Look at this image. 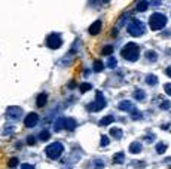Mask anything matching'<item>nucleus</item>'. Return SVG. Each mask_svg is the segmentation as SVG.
<instances>
[{"instance_id": "obj_1", "label": "nucleus", "mask_w": 171, "mask_h": 169, "mask_svg": "<svg viewBox=\"0 0 171 169\" xmlns=\"http://www.w3.org/2000/svg\"><path fill=\"white\" fill-rule=\"evenodd\" d=\"M121 55L127 59V61H137L140 56V48L135 43H127L124 46V49L121 51Z\"/></svg>"}, {"instance_id": "obj_2", "label": "nucleus", "mask_w": 171, "mask_h": 169, "mask_svg": "<svg viewBox=\"0 0 171 169\" xmlns=\"http://www.w3.org/2000/svg\"><path fill=\"white\" fill-rule=\"evenodd\" d=\"M149 25L153 31H158V30H162L165 25H167V17L161 12H155L150 15L149 18Z\"/></svg>"}, {"instance_id": "obj_3", "label": "nucleus", "mask_w": 171, "mask_h": 169, "mask_svg": "<svg viewBox=\"0 0 171 169\" xmlns=\"http://www.w3.org/2000/svg\"><path fill=\"white\" fill-rule=\"evenodd\" d=\"M127 30L134 37H140V36H143L146 33V27H144V24L140 20H131L128 27H127Z\"/></svg>"}, {"instance_id": "obj_4", "label": "nucleus", "mask_w": 171, "mask_h": 169, "mask_svg": "<svg viewBox=\"0 0 171 169\" xmlns=\"http://www.w3.org/2000/svg\"><path fill=\"white\" fill-rule=\"evenodd\" d=\"M63 151H64V147H63L61 142H52L51 145H48V147L45 148L46 156H48L49 159H52V160L60 159L61 154H63Z\"/></svg>"}, {"instance_id": "obj_5", "label": "nucleus", "mask_w": 171, "mask_h": 169, "mask_svg": "<svg viewBox=\"0 0 171 169\" xmlns=\"http://www.w3.org/2000/svg\"><path fill=\"white\" fill-rule=\"evenodd\" d=\"M61 45H63V39H61V36L58 33H52V34H49L46 37V46L48 48L58 49V48H61Z\"/></svg>"}, {"instance_id": "obj_6", "label": "nucleus", "mask_w": 171, "mask_h": 169, "mask_svg": "<svg viewBox=\"0 0 171 169\" xmlns=\"http://www.w3.org/2000/svg\"><path fill=\"white\" fill-rule=\"evenodd\" d=\"M106 104H107V101H106V98L103 97V94H101V92H97L95 101L91 104L90 110H92V111H100V110H103V108L106 107Z\"/></svg>"}, {"instance_id": "obj_7", "label": "nucleus", "mask_w": 171, "mask_h": 169, "mask_svg": "<svg viewBox=\"0 0 171 169\" xmlns=\"http://www.w3.org/2000/svg\"><path fill=\"white\" fill-rule=\"evenodd\" d=\"M8 116L14 120H18L23 117V108L21 107H17V105H12L8 108Z\"/></svg>"}, {"instance_id": "obj_8", "label": "nucleus", "mask_w": 171, "mask_h": 169, "mask_svg": "<svg viewBox=\"0 0 171 169\" xmlns=\"http://www.w3.org/2000/svg\"><path fill=\"white\" fill-rule=\"evenodd\" d=\"M37 122H39V116H37L36 113H30V114H27V117H24V125H25L27 128L36 126Z\"/></svg>"}, {"instance_id": "obj_9", "label": "nucleus", "mask_w": 171, "mask_h": 169, "mask_svg": "<svg viewBox=\"0 0 171 169\" xmlns=\"http://www.w3.org/2000/svg\"><path fill=\"white\" fill-rule=\"evenodd\" d=\"M118 107H119V110H122V111H130V113L135 111V107H134V104H132L131 101H121Z\"/></svg>"}, {"instance_id": "obj_10", "label": "nucleus", "mask_w": 171, "mask_h": 169, "mask_svg": "<svg viewBox=\"0 0 171 169\" xmlns=\"http://www.w3.org/2000/svg\"><path fill=\"white\" fill-rule=\"evenodd\" d=\"M101 27H103L101 21H95V22H92V25L90 27V34H92V36H97V34L101 31Z\"/></svg>"}, {"instance_id": "obj_11", "label": "nucleus", "mask_w": 171, "mask_h": 169, "mask_svg": "<svg viewBox=\"0 0 171 169\" xmlns=\"http://www.w3.org/2000/svg\"><path fill=\"white\" fill-rule=\"evenodd\" d=\"M54 129L58 132V131H63L65 129V117H58L54 123Z\"/></svg>"}, {"instance_id": "obj_12", "label": "nucleus", "mask_w": 171, "mask_h": 169, "mask_svg": "<svg viewBox=\"0 0 171 169\" xmlns=\"http://www.w3.org/2000/svg\"><path fill=\"white\" fill-rule=\"evenodd\" d=\"M76 126H77V122H76L74 119H71V117L65 119V129H67V131H74Z\"/></svg>"}, {"instance_id": "obj_13", "label": "nucleus", "mask_w": 171, "mask_h": 169, "mask_svg": "<svg viewBox=\"0 0 171 169\" xmlns=\"http://www.w3.org/2000/svg\"><path fill=\"white\" fill-rule=\"evenodd\" d=\"M147 8H149V2H147V0H140L137 8H135V11L137 12H144V11H147Z\"/></svg>"}, {"instance_id": "obj_14", "label": "nucleus", "mask_w": 171, "mask_h": 169, "mask_svg": "<svg viewBox=\"0 0 171 169\" xmlns=\"http://www.w3.org/2000/svg\"><path fill=\"white\" fill-rule=\"evenodd\" d=\"M46 101H48V95L46 94H39V97L36 100V104H37V107H45Z\"/></svg>"}, {"instance_id": "obj_15", "label": "nucleus", "mask_w": 171, "mask_h": 169, "mask_svg": "<svg viewBox=\"0 0 171 169\" xmlns=\"http://www.w3.org/2000/svg\"><path fill=\"white\" fill-rule=\"evenodd\" d=\"M130 151H131L132 154L140 153V151H141V144H140V141H134V142L130 145Z\"/></svg>"}, {"instance_id": "obj_16", "label": "nucleus", "mask_w": 171, "mask_h": 169, "mask_svg": "<svg viewBox=\"0 0 171 169\" xmlns=\"http://www.w3.org/2000/svg\"><path fill=\"white\" fill-rule=\"evenodd\" d=\"M110 135L116 139H121L122 138V129L121 128H112L110 129Z\"/></svg>"}, {"instance_id": "obj_17", "label": "nucleus", "mask_w": 171, "mask_h": 169, "mask_svg": "<svg viewBox=\"0 0 171 169\" xmlns=\"http://www.w3.org/2000/svg\"><path fill=\"white\" fill-rule=\"evenodd\" d=\"M146 83L150 84V86H155V84L158 83V77L155 74H149V76H146Z\"/></svg>"}, {"instance_id": "obj_18", "label": "nucleus", "mask_w": 171, "mask_h": 169, "mask_svg": "<svg viewBox=\"0 0 171 169\" xmlns=\"http://www.w3.org/2000/svg\"><path fill=\"white\" fill-rule=\"evenodd\" d=\"M146 58H147L150 62H155V61L158 59V53H156L155 51H147V52H146Z\"/></svg>"}, {"instance_id": "obj_19", "label": "nucleus", "mask_w": 171, "mask_h": 169, "mask_svg": "<svg viewBox=\"0 0 171 169\" xmlns=\"http://www.w3.org/2000/svg\"><path fill=\"white\" fill-rule=\"evenodd\" d=\"M134 98H135L137 101H143V100L146 98V95H144V91H141V89H137V91H135V94H134Z\"/></svg>"}, {"instance_id": "obj_20", "label": "nucleus", "mask_w": 171, "mask_h": 169, "mask_svg": "<svg viewBox=\"0 0 171 169\" xmlns=\"http://www.w3.org/2000/svg\"><path fill=\"white\" fill-rule=\"evenodd\" d=\"M39 138H40L42 141H48V139L51 138V132H49L48 129H43V131L40 132V135H39Z\"/></svg>"}, {"instance_id": "obj_21", "label": "nucleus", "mask_w": 171, "mask_h": 169, "mask_svg": "<svg viewBox=\"0 0 171 169\" xmlns=\"http://www.w3.org/2000/svg\"><path fill=\"white\" fill-rule=\"evenodd\" d=\"M124 160H125V154H124V153H116L115 157H113V162H115V163H124Z\"/></svg>"}, {"instance_id": "obj_22", "label": "nucleus", "mask_w": 171, "mask_h": 169, "mask_svg": "<svg viewBox=\"0 0 171 169\" xmlns=\"http://www.w3.org/2000/svg\"><path fill=\"white\" fill-rule=\"evenodd\" d=\"M113 120H115V119H113L112 116H106L104 119H101V120H100V125H101V126H107V125H110Z\"/></svg>"}, {"instance_id": "obj_23", "label": "nucleus", "mask_w": 171, "mask_h": 169, "mask_svg": "<svg viewBox=\"0 0 171 169\" xmlns=\"http://www.w3.org/2000/svg\"><path fill=\"white\" fill-rule=\"evenodd\" d=\"M165 150H167V145H165L164 142H158V144H156V151H158L159 154H162Z\"/></svg>"}, {"instance_id": "obj_24", "label": "nucleus", "mask_w": 171, "mask_h": 169, "mask_svg": "<svg viewBox=\"0 0 171 169\" xmlns=\"http://www.w3.org/2000/svg\"><path fill=\"white\" fill-rule=\"evenodd\" d=\"M103 68H104V64H103L101 61H98V59H97V61L94 62V70H95V71H101Z\"/></svg>"}, {"instance_id": "obj_25", "label": "nucleus", "mask_w": 171, "mask_h": 169, "mask_svg": "<svg viewBox=\"0 0 171 169\" xmlns=\"http://www.w3.org/2000/svg\"><path fill=\"white\" fill-rule=\"evenodd\" d=\"M92 165H94V168H95V169H101V168L104 166V162H103L101 159H97V160H94V162H92Z\"/></svg>"}, {"instance_id": "obj_26", "label": "nucleus", "mask_w": 171, "mask_h": 169, "mask_svg": "<svg viewBox=\"0 0 171 169\" xmlns=\"http://www.w3.org/2000/svg\"><path fill=\"white\" fill-rule=\"evenodd\" d=\"M91 88H92V86H91L90 83H82V84H80V92L83 94V92H87V91H90Z\"/></svg>"}, {"instance_id": "obj_27", "label": "nucleus", "mask_w": 171, "mask_h": 169, "mask_svg": "<svg viewBox=\"0 0 171 169\" xmlns=\"http://www.w3.org/2000/svg\"><path fill=\"white\" fill-rule=\"evenodd\" d=\"M106 65H107L109 68H115V67H116V59H115V58H109L107 62H106Z\"/></svg>"}, {"instance_id": "obj_28", "label": "nucleus", "mask_w": 171, "mask_h": 169, "mask_svg": "<svg viewBox=\"0 0 171 169\" xmlns=\"http://www.w3.org/2000/svg\"><path fill=\"white\" fill-rule=\"evenodd\" d=\"M112 52H113V46H106V48H103V51H101L103 55H110Z\"/></svg>"}, {"instance_id": "obj_29", "label": "nucleus", "mask_w": 171, "mask_h": 169, "mask_svg": "<svg viewBox=\"0 0 171 169\" xmlns=\"http://www.w3.org/2000/svg\"><path fill=\"white\" fill-rule=\"evenodd\" d=\"M171 107V103L170 101H162V104H161V108L162 110H168Z\"/></svg>"}, {"instance_id": "obj_30", "label": "nucleus", "mask_w": 171, "mask_h": 169, "mask_svg": "<svg viewBox=\"0 0 171 169\" xmlns=\"http://www.w3.org/2000/svg\"><path fill=\"white\" fill-rule=\"evenodd\" d=\"M131 114H132V119H134V120H138V119H141V113H138L137 110H135V111H132Z\"/></svg>"}, {"instance_id": "obj_31", "label": "nucleus", "mask_w": 171, "mask_h": 169, "mask_svg": "<svg viewBox=\"0 0 171 169\" xmlns=\"http://www.w3.org/2000/svg\"><path fill=\"white\" fill-rule=\"evenodd\" d=\"M101 145H103V147H104V145H109V136H106V135L101 136Z\"/></svg>"}, {"instance_id": "obj_32", "label": "nucleus", "mask_w": 171, "mask_h": 169, "mask_svg": "<svg viewBox=\"0 0 171 169\" xmlns=\"http://www.w3.org/2000/svg\"><path fill=\"white\" fill-rule=\"evenodd\" d=\"M18 165V159L17 157H12L11 160H9V166H12V168H15Z\"/></svg>"}, {"instance_id": "obj_33", "label": "nucleus", "mask_w": 171, "mask_h": 169, "mask_svg": "<svg viewBox=\"0 0 171 169\" xmlns=\"http://www.w3.org/2000/svg\"><path fill=\"white\" fill-rule=\"evenodd\" d=\"M164 91H165L168 95H171V83H165V86H164Z\"/></svg>"}, {"instance_id": "obj_34", "label": "nucleus", "mask_w": 171, "mask_h": 169, "mask_svg": "<svg viewBox=\"0 0 171 169\" xmlns=\"http://www.w3.org/2000/svg\"><path fill=\"white\" fill-rule=\"evenodd\" d=\"M34 142H36V138H34V136H28V138H27V144H28V145H34Z\"/></svg>"}, {"instance_id": "obj_35", "label": "nucleus", "mask_w": 171, "mask_h": 169, "mask_svg": "<svg viewBox=\"0 0 171 169\" xmlns=\"http://www.w3.org/2000/svg\"><path fill=\"white\" fill-rule=\"evenodd\" d=\"M21 169H34V166L30 165V163H23V165H21Z\"/></svg>"}, {"instance_id": "obj_36", "label": "nucleus", "mask_w": 171, "mask_h": 169, "mask_svg": "<svg viewBox=\"0 0 171 169\" xmlns=\"http://www.w3.org/2000/svg\"><path fill=\"white\" fill-rule=\"evenodd\" d=\"M165 74H167V76H168V77H171V65H170V67H167V68H165Z\"/></svg>"}, {"instance_id": "obj_37", "label": "nucleus", "mask_w": 171, "mask_h": 169, "mask_svg": "<svg viewBox=\"0 0 171 169\" xmlns=\"http://www.w3.org/2000/svg\"><path fill=\"white\" fill-rule=\"evenodd\" d=\"M103 2H104V3H107V2H110V0H103Z\"/></svg>"}]
</instances>
